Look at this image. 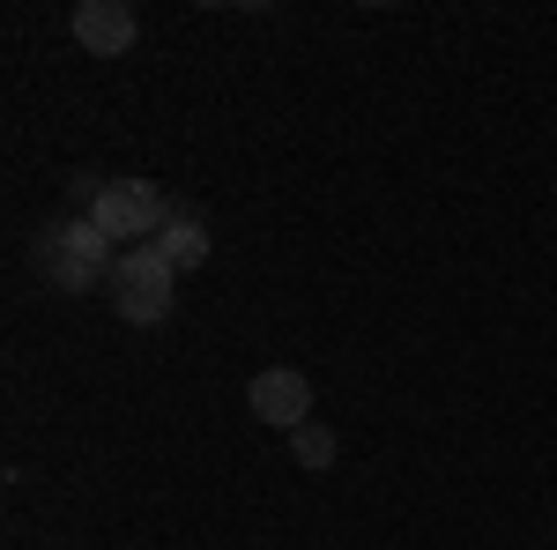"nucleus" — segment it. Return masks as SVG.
Masks as SVG:
<instances>
[{"mask_svg": "<svg viewBox=\"0 0 557 550\" xmlns=\"http://www.w3.org/2000/svg\"><path fill=\"white\" fill-rule=\"evenodd\" d=\"M30 268H38L52 291L83 297V291H97V283H112L120 246L97 231V216H60V223H45L38 239H30Z\"/></svg>", "mask_w": 557, "mask_h": 550, "instance_id": "obj_1", "label": "nucleus"}, {"mask_svg": "<svg viewBox=\"0 0 557 550\" xmlns=\"http://www.w3.org/2000/svg\"><path fill=\"white\" fill-rule=\"evenodd\" d=\"M178 268L157 246H127L120 254V268H112V313L127 320V328H164L178 305Z\"/></svg>", "mask_w": 557, "mask_h": 550, "instance_id": "obj_2", "label": "nucleus"}, {"mask_svg": "<svg viewBox=\"0 0 557 550\" xmlns=\"http://www.w3.org/2000/svg\"><path fill=\"white\" fill-rule=\"evenodd\" d=\"M172 209L178 201H164L149 179H97V194H89V216H97V231L120 246V239H157L164 223H172Z\"/></svg>", "mask_w": 557, "mask_h": 550, "instance_id": "obj_3", "label": "nucleus"}, {"mask_svg": "<svg viewBox=\"0 0 557 550\" xmlns=\"http://www.w3.org/2000/svg\"><path fill=\"white\" fill-rule=\"evenodd\" d=\"M246 410H253L260 424H275V431H298V424H312V380L290 372V365H268V372H253V387H246Z\"/></svg>", "mask_w": 557, "mask_h": 550, "instance_id": "obj_4", "label": "nucleus"}, {"mask_svg": "<svg viewBox=\"0 0 557 550\" xmlns=\"http://www.w3.org/2000/svg\"><path fill=\"white\" fill-rule=\"evenodd\" d=\"M134 8L127 0H75V45L97 52V60H112V52H127L134 45Z\"/></svg>", "mask_w": 557, "mask_h": 550, "instance_id": "obj_5", "label": "nucleus"}, {"mask_svg": "<svg viewBox=\"0 0 557 550\" xmlns=\"http://www.w3.org/2000/svg\"><path fill=\"white\" fill-rule=\"evenodd\" d=\"M149 246L172 260L178 276H186V268H209V254H215V246H209V223H201V216H186V209H172V223H164Z\"/></svg>", "mask_w": 557, "mask_h": 550, "instance_id": "obj_6", "label": "nucleus"}, {"mask_svg": "<svg viewBox=\"0 0 557 550\" xmlns=\"http://www.w3.org/2000/svg\"><path fill=\"white\" fill-rule=\"evenodd\" d=\"M290 454H298V468H327L343 454V439H335L327 424H298V431H290Z\"/></svg>", "mask_w": 557, "mask_h": 550, "instance_id": "obj_7", "label": "nucleus"}]
</instances>
